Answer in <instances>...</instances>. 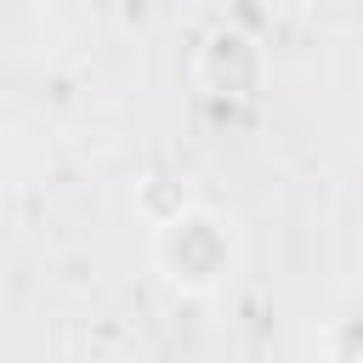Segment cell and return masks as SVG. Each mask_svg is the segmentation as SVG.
Segmentation results:
<instances>
[{
  "mask_svg": "<svg viewBox=\"0 0 363 363\" xmlns=\"http://www.w3.org/2000/svg\"><path fill=\"white\" fill-rule=\"evenodd\" d=\"M159 267L182 289H216L238 267V233L216 210H182L159 227Z\"/></svg>",
  "mask_w": 363,
  "mask_h": 363,
  "instance_id": "obj_1",
  "label": "cell"
}]
</instances>
